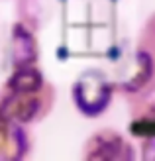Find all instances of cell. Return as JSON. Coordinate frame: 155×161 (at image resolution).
Wrapping results in <instances>:
<instances>
[{
	"label": "cell",
	"instance_id": "1",
	"mask_svg": "<svg viewBox=\"0 0 155 161\" xmlns=\"http://www.w3.org/2000/svg\"><path fill=\"white\" fill-rule=\"evenodd\" d=\"M55 102L57 88L45 77L39 63L12 69L0 88L2 114L30 128L43 122Z\"/></svg>",
	"mask_w": 155,
	"mask_h": 161
},
{
	"label": "cell",
	"instance_id": "2",
	"mask_svg": "<svg viewBox=\"0 0 155 161\" xmlns=\"http://www.w3.org/2000/svg\"><path fill=\"white\" fill-rule=\"evenodd\" d=\"M116 83L112 75L98 67H88L75 77L71 85L73 106L83 118L96 120L104 116L116 96Z\"/></svg>",
	"mask_w": 155,
	"mask_h": 161
},
{
	"label": "cell",
	"instance_id": "3",
	"mask_svg": "<svg viewBox=\"0 0 155 161\" xmlns=\"http://www.w3.org/2000/svg\"><path fill=\"white\" fill-rule=\"evenodd\" d=\"M112 79L116 83V92L124 96L128 106L137 104L155 94V59L134 47Z\"/></svg>",
	"mask_w": 155,
	"mask_h": 161
},
{
	"label": "cell",
	"instance_id": "4",
	"mask_svg": "<svg viewBox=\"0 0 155 161\" xmlns=\"http://www.w3.org/2000/svg\"><path fill=\"white\" fill-rule=\"evenodd\" d=\"M137 151L134 142L116 128H98L83 143L80 159L85 161H134Z\"/></svg>",
	"mask_w": 155,
	"mask_h": 161
},
{
	"label": "cell",
	"instance_id": "5",
	"mask_svg": "<svg viewBox=\"0 0 155 161\" xmlns=\"http://www.w3.org/2000/svg\"><path fill=\"white\" fill-rule=\"evenodd\" d=\"M2 51H4V65L8 67V71L31 65V63H39L37 31L26 26L24 22L16 20L8 30V37L4 42Z\"/></svg>",
	"mask_w": 155,
	"mask_h": 161
},
{
	"label": "cell",
	"instance_id": "6",
	"mask_svg": "<svg viewBox=\"0 0 155 161\" xmlns=\"http://www.w3.org/2000/svg\"><path fill=\"white\" fill-rule=\"evenodd\" d=\"M34 149L30 126L0 114V161H22Z\"/></svg>",
	"mask_w": 155,
	"mask_h": 161
},
{
	"label": "cell",
	"instance_id": "7",
	"mask_svg": "<svg viewBox=\"0 0 155 161\" xmlns=\"http://www.w3.org/2000/svg\"><path fill=\"white\" fill-rule=\"evenodd\" d=\"M16 16L26 26L39 31L51 18V0H16Z\"/></svg>",
	"mask_w": 155,
	"mask_h": 161
},
{
	"label": "cell",
	"instance_id": "8",
	"mask_svg": "<svg viewBox=\"0 0 155 161\" xmlns=\"http://www.w3.org/2000/svg\"><path fill=\"white\" fill-rule=\"evenodd\" d=\"M136 49L147 53V55H151V57L155 59V12L145 20V24L141 26L140 34H137Z\"/></svg>",
	"mask_w": 155,
	"mask_h": 161
},
{
	"label": "cell",
	"instance_id": "9",
	"mask_svg": "<svg viewBox=\"0 0 155 161\" xmlns=\"http://www.w3.org/2000/svg\"><path fill=\"white\" fill-rule=\"evenodd\" d=\"M140 155H141V159L155 161V134L141 138V142H140Z\"/></svg>",
	"mask_w": 155,
	"mask_h": 161
},
{
	"label": "cell",
	"instance_id": "10",
	"mask_svg": "<svg viewBox=\"0 0 155 161\" xmlns=\"http://www.w3.org/2000/svg\"><path fill=\"white\" fill-rule=\"evenodd\" d=\"M0 114H2V110H0Z\"/></svg>",
	"mask_w": 155,
	"mask_h": 161
}]
</instances>
